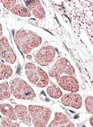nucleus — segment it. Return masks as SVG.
Instances as JSON below:
<instances>
[{
	"mask_svg": "<svg viewBox=\"0 0 93 127\" xmlns=\"http://www.w3.org/2000/svg\"><path fill=\"white\" fill-rule=\"evenodd\" d=\"M15 41L18 49L22 53L28 54L41 44L42 39L33 32L21 30L16 33Z\"/></svg>",
	"mask_w": 93,
	"mask_h": 127,
	"instance_id": "obj_1",
	"label": "nucleus"
},
{
	"mask_svg": "<svg viewBox=\"0 0 93 127\" xmlns=\"http://www.w3.org/2000/svg\"><path fill=\"white\" fill-rule=\"evenodd\" d=\"M9 84L10 93L17 99L31 100L36 97L32 87L21 78H14L11 80Z\"/></svg>",
	"mask_w": 93,
	"mask_h": 127,
	"instance_id": "obj_2",
	"label": "nucleus"
},
{
	"mask_svg": "<svg viewBox=\"0 0 93 127\" xmlns=\"http://www.w3.org/2000/svg\"><path fill=\"white\" fill-rule=\"evenodd\" d=\"M25 69V73L32 84L40 88H44L47 85L49 78L46 72L42 69L31 63L26 64Z\"/></svg>",
	"mask_w": 93,
	"mask_h": 127,
	"instance_id": "obj_3",
	"label": "nucleus"
},
{
	"mask_svg": "<svg viewBox=\"0 0 93 127\" xmlns=\"http://www.w3.org/2000/svg\"><path fill=\"white\" fill-rule=\"evenodd\" d=\"M28 109L35 127H46L51 115V110L49 108L30 105Z\"/></svg>",
	"mask_w": 93,
	"mask_h": 127,
	"instance_id": "obj_4",
	"label": "nucleus"
},
{
	"mask_svg": "<svg viewBox=\"0 0 93 127\" xmlns=\"http://www.w3.org/2000/svg\"><path fill=\"white\" fill-rule=\"evenodd\" d=\"M75 70L67 59L61 58L58 60L49 71V76L54 78L56 81L62 74L74 76Z\"/></svg>",
	"mask_w": 93,
	"mask_h": 127,
	"instance_id": "obj_5",
	"label": "nucleus"
},
{
	"mask_svg": "<svg viewBox=\"0 0 93 127\" xmlns=\"http://www.w3.org/2000/svg\"><path fill=\"white\" fill-rule=\"evenodd\" d=\"M55 51L51 46L42 47L35 56V60L41 65L46 66L51 63L55 58Z\"/></svg>",
	"mask_w": 93,
	"mask_h": 127,
	"instance_id": "obj_6",
	"label": "nucleus"
},
{
	"mask_svg": "<svg viewBox=\"0 0 93 127\" xmlns=\"http://www.w3.org/2000/svg\"><path fill=\"white\" fill-rule=\"evenodd\" d=\"M16 60L15 54L7 39L3 37L0 39V60L13 64Z\"/></svg>",
	"mask_w": 93,
	"mask_h": 127,
	"instance_id": "obj_7",
	"label": "nucleus"
},
{
	"mask_svg": "<svg viewBox=\"0 0 93 127\" xmlns=\"http://www.w3.org/2000/svg\"><path fill=\"white\" fill-rule=\"evenodd\" d=\"M57 82L58 85L64 90L73 93L79 91V83L73 76H61Z\"/></svg>",
	"mask_w": 93,
	"mask_h": 127,
	"instance_id": "obj_8",
	"label": "nucleus"
},
{
	"mask_svg": "<svg viewBox=\"0 0 93 127\" xmlns=\"http://www.w3.org/2000/svg\"><path fill=\"white\" fill-rule=\"evenodd\" d=\"M27 8L37 19L42 20L45 17V11L40 0H24Z\"/></svg>",
	"mask_w": 93,
	"mask_h": 127,
	"instance_id": "obj_9",
	"label": "nucleus"
},
{
	"mask_svg": "<svg viewBox=\"0 0 93 127\" xmlns=\"http://www.w3.org/2000/svg\"><path fill=\"white\" fill-rule=\"evenodd\" d=\"M61 101L66 106H70L76 109H79L82 106V99L81 96L76 93H68L63 95Z\"/></svg>",
	"mask_w": 93,
	"mask_h": 127,
	"instance_id": "obj_10",
	"label": "nucleus"
},
{
	"mask_svg": "<svg viewBox=\"0 0 93 127\" xmlns=\"http://www.w3.org/2000/svg\"><path fill=\"white\" fill-rule=\"evenodd\" d=\"M48 127H75V125L70 122L68 117L61 112H55L54 118Z\"/></svg>",
	"mask_w": 93,
	"mask_h": 127,
	"instance_id": "obj_11",
	"label": "nucleus"
},
{
	"mask_svg": "<svg viewBox=\"0 0 93 127\" xmlns=\"http://www.w3.org/2000/svg\"><path fill=\"white\" fill-rule=\"evenodd\" d=\"M14 14L21 17H29L31 16V12L22 4L21 1L14 0V3L10 10Z\"/></svg>",
	"mask_w": 93,
	"mask_h": 127,
	"instance_id": "obj_12",
	"label": "nucleus"
},
{
	"mask_svg": "<svg viewBox=\"0 0 93 127\" xmlns=\"http://www.w3.org/2000/svg\"><path fill=\"white\" fill-rule=\"evenodd\" d=\"M0 112L4 116L7 117L11 120H17L14 109L11 105L7 103H2L0 104Z\"/></svg>",
	"mask_w": 93,
	"mask_h": 127,
	"instance_id": "obj_13",
	"label": "nucleus"
},
{
	"mask_svg": "<svg viewBox=\"0 0 93 127\" xmlns=\"http://www.w3.org/2000/svg\"><path fill=\"white\" fill-rule=\"evenodd\" d=\"M12 74L13 70L10 66L0 62V80L7 79Z\"/></svg>",
	"mask_w": 93,
	"mask_h": 127,
	"instance_id": "obj_14",
	"label": "nucleus"
},
{
	"mask_svg": "<svg viewBox=\"0 0 93 127\" xmlns=\"http://www.w3.org/2000/svg\"><path fill=\"white\" fill-rule=\"evenodd\" d=\"M47 93L48 95L54 99L59 98L62 95L61 89L54 85H50L47 88Z\"/></svg>",
	"mask_w": 93,
	"mask_h": 127,
	"instance_id": "obj_15",
	"label": "nucleus"
},
{
	"mask_svg": "<svg viewBox=\"0 0 93 127\" xmlns=\"http://www.w3.org/2000/svg\"><path fill=\"white\" fill-rule=\"evenodd\" d=\"M10 94L9 86L7 82L0 84V100L9 98Z\"/></svg>",
	"mask_w": 93,
	"mask_h": 127,
	"instance_id": "obj_16",
	"label": "nucleus"
},
{
	"mask_svg": "<svg viewBox=\"0 0 93 127\" xmlns=\"http://www.w3.org/2000/svg\"><path fill=\"white\" fill-rule=\"evenodd\" d=\"M14 111L16 116L19 119L24 121L26 116L28 114V109L24 105H17L14 108Z\"/></svg>",
	"mask_w": 93,
	"mask_h": 127,
	"instance_id": "obj_17",
	"label": "nucleus"
},
{
	"mask_svg": "<svg viewBox=\"0 0 93 127\" xmlns=\"http://www.w3.org/2000/svg\"><path fill=\"white\" fill-rule=\"evenodd\" d=\"M86 109L88 113L93 114V97L92 96H87L85 100Z\"/></svg>",
	"mask_w": 93,
	"mask_h": 127,
	"instance_id": "obj_18",
	"label": "nucleus"
},
{
	"mask_svg": "<svg viewBox=\"0 0 93 127\" xmlns=\"http://www.w3.org/2000/svg\"><path fill=\"white\" fill-rule=\"evenodd\" d=\"M1 125L2 127H19L20 125L17 123H13L9 118L3 117L1 121Z\"/></svg>",
	"mask_w": 93,
	"mask_h": 127,
	"instance_id": "obj_19",
	"label": "nucleus"
},
{
	"mask_svg": "<svg viewBox=\"0 0 93 127\" xmlns=\"http://www.w3.org/2000/svg\"><path fill=\"white\" fill-rule=\"evenodd\" d=\"M31 120H32V119H31L30 116L29 115L27 114V115L26 116V118H25V121L26 122H27L28 123H30L31 122Z\"/></svg>",
	"mask_w": 93,
	"mask_h": 127,
	"instance_id": "obj_20",
	"label": "nucleus"
},
{
	"mask_svg": "<svg viewBox=\"0 0 93 127\" xmlns=\"http://www.w3.org/2000/svg\"><path fill=\"white\" fill-rule=\"evenodd\" d=\"M90 124L92 126H93V116H91V117L90 118Z\"/></svg>",
	"mask_w": 93,
	"mask_h": 127,
	"instance_id": "obj_21",
	"label": "nucleus"
},
{
	"mask_svg": "<svg viewBox=\"0 0 93 127\" xmlns=\"http://www.w3.org/2000/svg\"><path fill=\"white\" fill-rule=\"evenodd\" d=\"M2 26L0 23V37L2 35Z\"/></svg>",
	"mask_w": 93,
	"mask_h": 127,
	"instance_id": "obj_22",
	"label": "nucleus"
},
{
	"mask_svg": "<svg viewBox=\"0 0 93 127\" xmlns=\"http://www.w3.org/2000/svg\"><path fill=\"white\" fill-rule=\"evenodd\" d=\"M27 58L28 59H29V60H31V59H32V57L31 56V55H28L27 56Z\"/></svg>",
	"mask_w": 93,
	"mask_h": 127,
	"instance_id": "obj_23",
	"label": "nucleus"
}]
</instances>
